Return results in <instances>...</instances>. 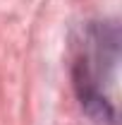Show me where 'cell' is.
I'll return each instance as SVG.
<instances>
[{"label":"cell","mask_w":122,"mask_h":125,"mask_svg":"<svg viewBox=\"0 0 122 125\" xmlns=\"http://www.w3.org/2000/svg\"><path fill=\"white\" fill-rule=\"evenodd\" d=\"M120 60V31L115 22L89 24L77 43L72 62V82L81 108L98 123L115 125L117 111L108 89L113 87Z\"/></svg>","instance_id":"cell-1"}]
</instances>
